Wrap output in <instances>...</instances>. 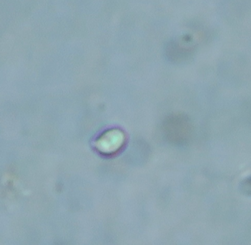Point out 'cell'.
<instances>
[{"label": "cell", "instance_id": "6da1fadb", "mask_svg": "<svg viewBox=\"0 0 251 245\" xmlns=\"http://www.w3.org/2000/svg\"><path fill=\"white\" fill-rule=\"evenodd\" d=\"M124 137L120 131H111L101 137L97 143V147L102 153H113L122 147Z\"/></svg>", "mask_w": 251, "mask_h": 245}, {"label": "cell", "instance_id": "7a4b0ae2", "mask_svg": "<svg viewBox=\"0 0 251 245\" xmlns=\"http://www.w3.org/2000/svg\"><path fill=\"white\" fill-rule=\"evenodd\" d=\"M240 190L246 196H251V175L243 180L240 185Z\"/></svg>", "mask_w": 251, "mask_h": 245}]
</instances>
